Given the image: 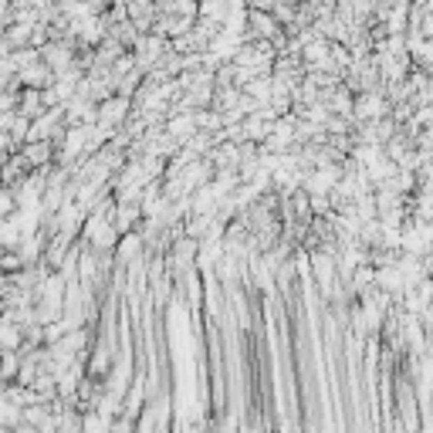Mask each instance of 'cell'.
Segmentation results:
<instances>
[{
	"label": "cell",
	"instance_id": "1",
	"mask_svg": "<svg viewBox=\"0 0 433 433\" xmlns=\"http://www.w3.org/2000/svg\"><path fill=\"white\" fill-rule=\"evenodd\" d=\"M17 433H38V430H34V427H21V430H17Z\"/></svg>",
	"mask_w": 433,
	"mask_h": 433
}]
</instances>
